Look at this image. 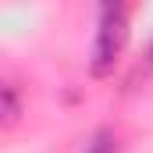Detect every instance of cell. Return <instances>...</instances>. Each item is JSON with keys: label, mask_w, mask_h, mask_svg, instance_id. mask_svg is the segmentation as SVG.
<instances>
[{"label": "cell", "mask_w": 153, "mask_h": 153, "mask_svg": "<svg viewBox=\"0 0 153 153\" xmlns=\"http://www.w3.org/2000/svg\"><path fill=\"white\" fill-rule=\"evenodd\" d=\"M128 43V18H125V0H103V18H100V32L89 53V71L96 78L111 75Z\"/></svg>", "instance_id": "cell-1"}, {"label": "cell", "mask_w": 153, "mask_h": 153, "mask_svg": "<svg viewBox=\"0 0 153 153\" xmlns=\"http://www.w3.org/2000/svg\"><path fill=\"white\" fill-rule=\"evenodd\" d=\"M18 117H22V100H18V93H14L11 85H0V128L14 125Z\"/></svg>", "instance_id": "cell-2"}, {"label": "cell", "mask_w": 153, "mask_h": 153, "mask_svg": "<svg viewBox=\"0 0 153 153\" xmlns=\"http://www.w3.org/2000/svg\"><path fill=\"white\" fill-rule=\"evenodd\" d=\"M85 153H114V139H111V132H96V139L89 143V150Z\"/></svg>", "instance_id": "cell-3"}, {"label": "cell", "mask_w": 153, "mask_h": 153, "mask_svg": "<svg viewBox=\"0 0 153 153\" xmlns=\"http://www.w3.org/2000/svg\"><path fill=\"white\" fill-rule=\"evenodd\" d=\"M150 64H153V50H150Z\"/></svg>", "instance_id": "cell-4"}]
</instances>
